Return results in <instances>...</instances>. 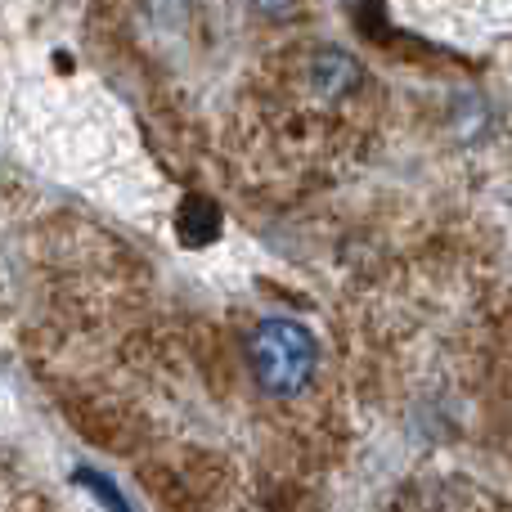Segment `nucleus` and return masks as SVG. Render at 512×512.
I'll return each instance as SVG.
<instances>
[{
  "label": "nucleus",
  "instance_id": "3",
  "mask_svg": "<svg viewBox=\"0 0 512 512\" xmlns=\"http://www.w3.org/2000/svg\"><path fill=\"white\" fill-rule=\"evenodd\" d=\"M176 230H180V239H185V248H207V243H216V234H221V212H216L212 198H185Z\"/></svg>",
  "mask_w": 512,
  "mask_h": 512
},
{
  "label": "nucleus",
  "instance_id": "4",
  "mask_svg": "<svg viewBox=\"0 0 512 512\" xmlns=\"http://www.w3.org/2000/svg\"><path fill=\"white\" fill-rule=\"evenodd\" d=\"M252 5H256V14H265V18H292L301 0H252Z\"/></svg>",
  "mask_w": 512,
  "mask_h": 512
},
{
  "label": "nucleus",
  "instance_id": "2",
  "mask_svg": "<svg viewBox=\"0 0 512 512\" xmlns=\"http://www.w3.org/2000/svg\"><path fill=\"white\" fill-rule=\"evenodd\" d=\"M310 90H315L319 99H328V104H337V99H351L355 90L364 86V68L355 54H346L342 45H319L315 54H310Z\"/></svg>",
  "mask_w": 512,
  "mask_h": 512
},
{
  "label": "nucleus",
  "instance_id": "1",
  "mask_svg": "<svg viewBox=\"0 0 512 512\" xmlns=\"http://www.w3.org/2000/svg\"><path fill=\"white\" fill-rule=\"evenodd\" d=\"M319 346L297 319H261L248 337V369L265 396H301L315 378Z\"/></svg>",
  "mask_w": 512,
  "mask_h": 512
}]
</instances>
